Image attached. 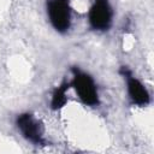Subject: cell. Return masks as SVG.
Listing matches in <instances>:
<instances>
[{"instance_id":"3","label":"cell","mask_w":154,"mask_h":154,"mask_svg":"<svg viewBox=\"0 0 154 154\" xmlns=\"http://www.w3.org/2000/svg\"><path fill=\"white\" fill-rule=\"evenodd\" d=\"M17 126L20 130L22 135L30 142L35 144H43V125L40 120L35 119L32 114L24 113L18 116Z\"/></svg>"},{"instance_id":"5","label":"cell","mask_w":154,"mask_h":154,"mask_svg":"<svg viewBox=\"0 0 154 154\" xmlns=\"http://www.w3.org/2000/svg\"><path fill=\"white\" fill-rule=\"evenodd\" d=\"M122 73H124V76H126V81H128V91L130 95V99L132 100L134 103L138 105V106H146L149 103V94L147 91V89L144 88V85L135 77L131 76V73L123 67L122 69Z\"/></svg>"},{"instance_id":"1","label":"cell","mask_w":154,"mask_h":154,"mask_svg":"<svg viewBox=\"0 0 154 154\" xmlns=\"http://www.w3.org/2000/svg\"><path fill=\"white\" fill-rule=\"evenodd\" d=\"M72 71L75 75L72 85L82 102L88 106H96L99 103V95L93 78L89 75L81 72L79 70L73 69Z\"/></svg>"},{"instance_id":"4","label":"cell","mask_w":154,"mask_h":154,"mask_svg":"<svg viewBox=\"0 0 154 154\" xmlns=\"http://www.w3.org/2000/svg\"><path fill=\"white\" fill-rule=\"evenodd\" d=\"M89 23L95 30H108L112 23V8L108 0H95L89 11Z\"/></svg>"},{"instance_id":"6","label":"cell","mask_w":154,"mask_h":154,"mask_svg":"<svg viewBox=\"0 0 154 154\" xmlns=\"http://www.w3.org/2000/svg\"><path fill=\"white\" fill-rule=\"evenodd\" d=\"M69 89V83L67 82H63L61 85H59L53 95H52V102H51V106L53 109H59L61 108L65 103H66V90Z\"/></svg>"},{"instance_id":"2","label":"cell","mask_w":154,"mask_h":154,"mask_svg":"<svg viewBox=\"0 0 154 154\" xmlns=\"http://www.w3.org/2000/svg\"><path fill=\"white\" fill-rule=\"evenodd\" d=\"M47 12L49 20L57 31H67L71 24V8L67 0H48Z\"/></svg>"}]
</instances>
